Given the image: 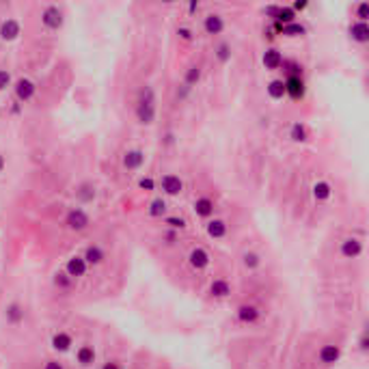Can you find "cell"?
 I'll list each match as a JSON object with an SVG mask.
<instances>
[{"label":"cell","mask_w":369,"mask_h":369,"mask_svg":"<svg viewBox=\"0 0 369 369\" xmlns=\"http://www.w3.org/2000/svg\"><path fill=\"white\" fill-rule=\"evenodd\" d=\"M136 121L140 125H151L155 121V115H158V108H155V95L149 84H145V89H140V95L136 100V108H134Z\"/></svg>","instance_id":"6da1fadb"},{"label":"cell","mask_w":369,"mask_h":369,"mask_svg":"<svg viewBox=\"0 0 369 369\" xmlns=\"http://www.w3.org/2000/svg\"><path fill=\"white\" fill-rule=\"evenodd\" d=\"M281 32L285 37H302L304 32H307V28H304L300 22H291L287 26H281Z\"/></svg>","instance_id":"f546056e"},{"label":"cell","mask_w":369,"mask_h":369,"mask_svg":"<svg viewBox=\"0 0 369 369\" xmlns=\"http://www.w3.org/2000/svg\"><path fill=\"white\" fill-rule=\"evenodd\" d=\"M261 315H263V311L252 302H244L236 309V317H238L240 324H255V322H259Z\"/></svg>","instance_id":"ba28073f"},{"label":"cell","mask_w":369,"mask_h":369,"mask_svg":"<svg viewBox=\"0 0 369 369\" xmlns=\"http://www.w3.org/2000/svg\"><path fill=\"white\" fill-rule=\"evenodd\" d=\"M227 231H229V227H227V223H225V220H220V218L207 220V225H205V233L212 240H225Z\"/></svg>","instance_id":"603a6c76"},{"label":"cell","mask_w":369,"mask_h":369,"mask_svg":"<svg viewBox=\"0 0 369 369\" xmlns=\"http://www.w3.org/2000/svg\"><path fill=\"white\" fill-rule=\"evenodd\" d=\"M158 188L166 197H179V194L184 192V179L175 173H164L158 179Z\"/></svg>","instance_id":"7a4b0ae2"},{"label":"cell","mask_w":369,"mask_h":369,"mask_svg":"<svg viewBox=\"0 0 369 369\" xmlns=\"http://www.w3.org/2000/svg\"><path fill=\"white\" fill-rule=\"evenodd\" d=\"M192 210H194V214H197L199 218L210 220V218L214 216V212H216V203H214L212 197H207V194H201V197L194 199Z\"/></svg>","instance_id":"30bf717a"},{"label":"cell","mask_w":369,"mask_h":369,"mask_svg":"<svg viewBox=\"0 0 369 369\" xmlns=\"http://www.w3.org/2000/svg\"><path fill=\"white\" fill-rule=\"evenodd\" d=\"M285 82V95H289L291 100H302V95H304V82H302V78L300 76H287V80H283Z\"/></svg>","instance_id":"ac0fdd59"},{"label":"cell","mask_w":369,"mask_h":369,"mask_svg":"<svg viewBox=\"0 0 369 369\" xmlns=\"http://www.w3.org/2000/svg\"><path fill=\"white\" fill-rule=\"evenodd\" d=\"M50 346H52V350H56V352H61V354L69 352L71 346H74V337H71L67 330H56L50 339Z\"/></svg>","instance_id":"5bb4252c"},{"label":"cell","mask_w":369,"mask_h":369,"mask_svg":"<svg viewBox=\"0 0 369 369\" xmlns=\"http://www.w3.org/2000/svg\"><path fill=\"white\" fill-rule=\"evenodd\" d=\"M339 359H341V346H337V343H324V346L317 350V361L326 367L339 363Z\"/></svg>","instance_id":"8fae6325"},{"label":"cell","mask_w":369,"mask_h":369,"mask_svg":"<svg viewBox=\"0 0 369 369\" xmlns=\"http://www.w3.org/2000/svg\"><path fill=\"white\" fill-rule=\"evenodd\" d=\"M263 67L268 69V71H276V69H281L283 67V63H285V58H283V54L278 52L276 48H268L263 52Z\"/></svg>","instance_id":"7402d4cb"},{"label":"cell","mask_w":369,"mask_h":369,"mask_svg":"<svg viewBox=\"0 0 369 369\" xmlns=\"http://www.w3.org/2000/svg\"><path fill=\"white\" fill-rule=\"evenodd\" d=\"M43 369H65V365L61 361H56V359H50V361H45Z\"/></svg>","instance_id":"f35d334b"},{"label":"cell","mask_w":369,"mask_h":369,"mask_svg":"<svg viewBox=\"0 0 369 369\" xmlns=\"http://www.w3.org/2000/svg\"><path fill=\"white\" fill-rule=\"evenodd\" d=\"M15 97L19 102H30L32 100V95L37 93V87H35V82L28 80V78H19V80L15 82Z\"/></svg>","instance_id":"2e32d148"},{"label":"cell","mask_w":369,"mask_h":369,"mask_svg":"<svg viewBox=\"0 0 369 369\" xmlns=\"http://www.w3.org/2000/svg\"><path fill=\"white\" fill-rule=\"evenodd\" d=\"M41 22H43V26L48 30H58L63 26V22H65L63 9H61V6H56V4H48L43 9V13H41Z\"/></svg>","instance_id":"5b68a950"},{"label":"cell","mask_w":369,"mask_h":369,"mask_svg":"<svg viewBox=\"0 0 369 369\" xmlns=\"http://www.w3.org/2000/svg\"><path fill=\"white\" fill-rule=\"evenodd\" d=\"M352 11H354L356 22H367V13H369V4H367V2H359V4H354V6H352Z\"/></svg>","instance_id":"836d02e7"},{"label":"cell","mask_w":369,"mask_h":369,"mask_svg":"<svg viewBox=\"0 0 369 369\" xmlns=\"http://www.w3.org/2000/svg\"><path fill=\"white\" fill-rule=\"evenodd\" d=\"M95 361H97L95 346H91V343H82V346H78V350H76V363H78V365H80V367H91Z\"/></svg>","instance_id":"9a60e30c"},{"label":"cell","mask_w":369,"mask_h":369,"mask_svg":"<svg viewBox=\"0 0 369 369\" xmlns=\"http://www.w3.org/2000/svg\"><path fill=\"white\" fill-rule=\"evenodd\" d=\"M19 32H22V26L13 17H6L4 22L0 24V39H4V41H15L19 37Z\"/></svg>","instance_id":"d6986e66"},{"label":"cell","mask_w":369,"mask_h":369,"mask_svg":"<svg viewBox=\"0 0 369 369\" xmlns=\"http://www.w3.org/2000/svg\"><path fill=\"white\" fill-rule=\"evenodd\" d=\"M145 160H147L145 151H142V149L132 147V149H127V151L123 153L121 164H123V168H125V171H138V168L145 164Z\"/></svg>","instance_id":"9c48e42d"},{"label":"cell","mask_w":369,"mask_h":369,"mask_svg":"<svg viewBox=\"0 0 369 369\" xmlns=\"http://www.w3.org/2000/svg\"><path fill=\"white\" fill-rule=\"evenodd\" d=\"M289 138L291 140H304L307 138V127L302 125V123H294L289 129Z\"/></svg>","instance_id":"d6a6232c"},{"label":"cell","mask_w":369,"mask_h":369,"mask_svg":"<svg viewBox=\"0 0 369 369\" xmlns=\"http://www.w3.org/2000/svg\"><path fill=\"white\" fill-rule=\"evenodd\" d=\"M6 87H11V74L6 69H0V91H4Z\"/></svg>","instance_id":"8d00e7d4"},{"label":"cell","mask_w":369,"mask_h":369,"mask_svg":"<svg viewBox=\"0 0 369 369\" xmlns=\"http://www.w3.org/2000/svg\"><path fill=\"white\" fill-rule=\"evenodd\" d=\"M201 26H203L205 35L218 37V35H223V32H225L227 22H225V17L220 15V13H205V15L201 17Z\"/></svg>","instance_id":"277c9868"},{"label":"cell","mask_w":369,"mask_h":369,"mask_svg":"<svg viewBox=\"0 0 369 369\" xmlns=\"http://www.w3.org/2000/svg\"><path fill=\"white\" fill-rule=\"evenodd\" d=\"M82 259L87 261V265L91 268H97V265H102L104 261H106V250H104V246H100V244H89L87 248H84V252H82Z\"/></svg>","instance_id":"7c38bea8"},{"label":"cell","mask_w":369,"mask_h":369,"mask_svg":"<svg viewBox=\"0 0 369 369\" xmlns=\"http://www.w3.org/2000/svg\"><path fill=\"white\" fill-rule=\"evenodd\" d=\"M348 35H350V39H352L354 43H367L369 41V26H367V22H354L348 26Z\"/></svg>","instance_id":"e0dca14e"},{"label":"cell","mask_w":369,"mask_h":369,"mask_svg":"<svg viewBox=\"0 0 369 369\" xmlns=\"http://www.w3.org/2000/svg\"><path fill=\"white\" fill-rule=\"evenodd\" d=\"M74 283L76 281L65 270H58V272H54V276H52V285H54L58 291H69L71 287H74Z\"/></svg>","instance_id":"83f0119b"},{"label":"cell","mask_w":369,"mask_h":369,"mask_svg":"<svg viewBox=\"0 0 369 369\" xmlns=\"http://www.w3.org/2000/svg\"><path fill=\"white\" fill-rule=\"evenodd\" d=\"M359 348L363 350V352H365V350H367V335H365V333H363V335H361V341H359Z\"/></svg>","instance_id":"ab89813d"},{"label":"cell","mask_w":369,"mask_h":369,"mask_svg":"<svg viewBox=\"0 0 369 369\" xmlns=\"http://www.w3.org/2000/svg\"><path fill=\"white\" fill-rule=\"evenodd\" d=\"M268 93L272 100H283V95H285V82L283 80H272L268 84Z\"/></svg>","instance_id":"1f68e13d"},{"label":"cell","mask_w":369,"mask_h":369,"mask_svg":"<svg viewBox=\"0 0 369 369\" xmlns=\"http://www.w3.org/2000/svg\"><path fill=\"white\" fill-rule=\"evenodd\" d=\"M4 317L11 326H17V324L24 322V307L19 302H9L4 309Z\"/></svg>","instance_id":"484cf974"},{"label":"cell","mask_w":369,"mask_h":369,"mask_svg":"<svg viewBox=\"0 0 369 369\" xmlns=\"http://www.w3.org/2000/svg\"><path fill=\"white\" fill-rule=\"evenodd\" d=\"M65 272L74 278H82V276H87V272H89V265L87 261L82 259V255H74V257H69L67 259V263H65Z\"/></svg>","instance_id":"4fadbf2b"},{"label":"cell","mask_w":369,"mask_h":369,"mask_svg":"<svg viewBox=\"0 0 369 369\" xmlns=\"http://www.w3.org/2000/svg\"><path fill=\"white\" fill-rule=\"evenodd\" d=\"M210 294L218 300H223V298H229L233 294V285L227 278H214L210 283Z\"/></svg>","instance_id":"44dd1931"},{"label":"cell","mask_w":369,"mask_h":369,"mask_svg":"<svg viewBox=\"0 0 369 369\" xmlns=\"http://www.w3.org/2000/svg\"><path fill=\"white\" fill-rule=\"evenodd\" d=\"M177 35H179L181 41H186V43H190L192 39H194V32H192V28H188V26H179Z\"/></svg>","instance_id":"d590c367"},{"label":"cell","mask_w":369,"mask_h":369,"mask_svg":"<svg viewBox=\"0 0 369 369\" xmlns=\"http://www.w3.org/2000/svg\"><path fill=\"white\" fill-rule=\"evenodd\" d=\"M168 214V203H166V199H162V197H155L149 201V205H147V216L149 218H164Z\"/></svg>","instance_id":"cb8c5ba5"},{"label":"cell","mask_w":369,"mask_h":369,"mask_svg":"<svg viewBox=\"0 0 369 369\" xmlns=\"http://www.w3.org/2000/svg\"><path fill=\"white\" fill-rule=\"evenodd\" d=\"M214 56H216L218 63H229L231 56H233V48L229 41H225V39H220V41H216V45H214Z\"/></svg>","instance_id":"4316f807"},{"label":"cell","mask_w":369,"mask_h":369,"mask_svg":"<svg viewBox=\"0 0 369 369\" xmlns=\"http://www.w3.org/2000/svg\"><path fill=\"white\" fill-rule=\"evenodd\" d=\"M4 166H6V160H4V155H2V153H0V173H2V171H4Z\"/></svg>","instance_id":"60d3db41"},{"label":"cell","mask_w":369,"mask_h":369,"mask_svg":"<svg viewBox=\"0 0 369 369\" xmlns=\"http://www.w3.org/2000/svg\"><path fill=\"white\" fill-rule=\"evenodd\" d=\"M363 240L361 238H354V236H350L346 240H341L339 242V255L343 259H356V257H361L363 255Z\"/></svg>","instance_id":"8992f818"},{"label":"cell","mask_w":369,"mask_h":369,"mask_svg":"<svg viewBox=\"0 0 369 369\" xmlns=\"http://www.w3.org/2000/svg\"><path fill=\"white\" fill-rule=\"evenodd\" d=\"M155 186H158V181H155L151 175H140V177H138V188H140V190L151 192V190H155Z\"/></svg>","instance_id":"e575fe53"},{"label":"cell","mask_w":369,"mask_h":369,"mask_svg":"<svg viewBox=\"0 0 369 369\" xmlns=\"http://www.w3.org/2000/svg\"><path fill=\"white\" fill-rule=\"evenodd\" d=\"M164 225L171 231H179V229H186L188 220L184 216H164Z\"/></svg>","instance_id":"4dcf8cb0"},{"label":"cell","mask_w":369,"mask_h":369,"mask_svg":"<svg viewBox=\"0 0 369 369\" xmlns=\"http://www.w3.org/2000/svg\"><path fill=\"white\" fill-rule=\"evenodd\" d=\"M201 76H203V69H201V65H190V67L186 69V74H184V87L188 89H192V87H197L199 80H201Z\"/></svg>","instance_id":"f1b7e54d"},{"label":"cell","mask_w":369,"mask_h":369,"mask_svg":"<svg viewBox=\"0 0 369 369\" xmlns=\"http://www.w3.org/2000/svg\"><path fill=\"white\" fill-rule=\"evenodd\" d=\"M240 263H242V268L244 270H248V272H255L261 268V255H259L257 250H244L242 252V257H240Z\"/></svg>","instance_id":"d4e9b609"},{"label":"cell","mask_w":369,"mask_h":369,"mask_svg":"<svg viewBox=\"0 0 369 369\" xmlns=\"http://www.w3.org/2000/svg\"><path fill=\"white\" fill-rule=\"evenodd\" d=\"M311 194H313V199L317 203H326V201L333 197V186H330V181L326 179H317L313 186H311Z\"/></svg>","instance_id":"ffe728a7"},{"label":"cell","mask_w":369,"mask_h":369,"mask_svg":"<svg viewBox=\"0 0 369 369\" xmlns=\"http://www.w3.org/2000/svg\"><path fill=\"white\" fill-rule=\"evenodd\" d=\"M65 225H67V229L80 233V231H87L89 225H91V218L89 214L82 210V207H71L67 212V216H65Z\"/></svg>","instance_id":"3957f363"},{"label":"cell","mask_w":369,"mask_h":369,"mask_svg":"<svg viewBox=\"0 0 369 369\" xmlns=\"http://www.w3.org/2000/svg\"><path fill=\"white\" fill-rule=\"evenodd\" d=\"M188 263H190L192 270L203 272L207 265L212 263V257H210V252H207V248H203V246H194V248L188 252Z\"/></svg>","instance_id":"52a82bcc"},{"label":"cell","mask_w":369,"mask_h":369,"mask_svg":"<svg viewBox=\"0 0 369 369\" xmlns=\"http://www.w3.org/2000/svg\"><path fill=\"white\" fill-rule=\"evenodd\" d=\"M100 369H123V367H121V363L117 361V359H108L106 363H102Z\"/></svg>","instance_id":"74e56055"}]
</instances>
